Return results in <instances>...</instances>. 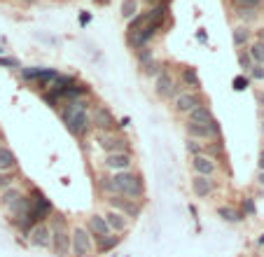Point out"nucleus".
<instances>
[{
    "instance_id": "nucleus-3",
    "label": "nucleus",
    "mask_w": 264,
    "mask_h": 257,
    "mask_svg": "<svg viewBox=\"0 0 264 257\" xmlns=\"http://www.w3.org/2000/svg\"><path fill=\"white\" fill-rule=\"evenodd\" d=\"M49 220H52L49 222V227H52V248L49 250L56 257H70V229L66 227L63 215H52Z\"/></svg>"
},
{
    "instance_id": "nucleus-23",
    "label": "nucleus",
    "mask_w": 264,
    "mask_h": 257,
    "mask_svg": "<svg viewBox=\"0 0 264 257\" xmlns=\"http://www.w3.org/2000/svg\"><path fill=\"white\" fill-rule=\"evenodd\" d=\"M59 68H42V73H40V77H38V82H35V87L40 89V91H47L49 87H52V82L59 77Z\"/></svg>"
},
{
    "instance_id": "nucleus-29",
    "label": "nucleus",
    "mask_w": 264,
    "mask_h": 257,
    "mask_svg": "<svg viewBox=\"0 0 264 257\" xmlns=\"http://www.w3.org/2000/svg\"><path fill=\"white\" fill-rule=\"evenodd\" d=\"M166 63L164 61H159V59H155V61H150L148 66H143V68H138V70H141V75L143 77H148V80H155L157 75L162 73V70H166Z\"/></svg>"
},
{
    "instance_id": "nucleus-9",
    "label": "nucleus",
    "mask_w": 264,
    "mask_h": 257,
    "mask_svg": "<svg viewBox=\"0 0 264 257\" xmlns=\"http://www.w3.org/2000/svg\"><path fill=\"white\" fill-rule=\"evenodd\" d=\"M28 196H31V201H33V220L35 224L38 222H49V217L54 215V203L49 201L45 192H40L38 187H28Z\"/></svg>"
},
{
    "instance_id": "nucleus-52",
    "label": "nucleus",
    "mask_w": 264,
    "mask_h": 257,
    "mask_svg": "<svg viewBox=\"0 0 264 257\" xmlns=\"http://www.w3.org/2000/svg\"><path fill=\"white\" fill-rule=\"evenodd\" d=\"M262 119H264V110H262Z\"/></svg>"
},
{
    "instance_id": "nucleus-21",
    "label": "nucleus",
    "mask_w": 264,
    "mask_h": 257,
    "mask_svg": "<svg viewBox=\"0 0 264 257\" xmlns=\"http://www.w3.org/2000/svg\"><path fill=\"white\" fill-rule=\"evenodd\" d=\"M19 169V159L10 145H0V171H14Z\"/></svg>"
},
{
    "instance_id": "nucleus-12",
    "label": "nucleus",
    "mask_w": 264,
    "mask_h": 257,
    "mask_svg": "<svg viewBox=\"0 0 264 257\" xmlns=\"http://www.w3.org/2000/svg\"><path fill=\"white\" fill-rule=\"evenodd\" d=\"M26 241L35 250H49L52 248V227H49V222L33 224V229H31Z\"/></svg>"
},
{
    "instance_id": "nucleus-44",
    "label": "nucleus",
    "mask_w": 264,
    "mask_h": 257,
    "mask_svg": "<svg viewBox=\"0 0 264 257\" xmlns=\"http://www.w3.org/2000/svg\"><path fill=\"white\" fill-rule=\"evenodd\" d=\"M257 183L264 187V171H259V173H257Z\"/></svg>"
},
{
    "instance_id": "nucleus-34",
    "label": "nucleus",
    "mask_w": 264,
    "mask_h": 257,
    "mask_svg": "<svg viewBox=\"0 0 264 257\" xmlns=\"http://www.w3.org/2000/svg\"><path fill=\"white\" fill-rule=\"evenodd\" d=\"M236 59H238V68H241V73H243V75L250 73V68L255 66V63H252L250 54H248V49H238V52H236Z\"/></svg>"
},
{
    "instance_id": "nucleus-20",
    "label": "nucleus",
    "mask_w": 264,
    "mask_h": 257,
    "mask_svg": "<svg viewBox=\"0 0 264 257\" xmlns=\"http://www.w3.org/2000/svg\"><path fill=\"white\" fill-rule=\"evenodd\" d=\"M215 213H217V217L227 224H241L245 220L243 213H241L238 208H234V206H217Z\"/></svg>"
},
{
    "instance_id": "nucleus-40",
    "label": "nucleus",
    "mask_w": 264,
    "mask_h": 257,
    "mask_svg": "<svg viewBox=\"0 0 264 257\" xmlns=\"http://www.w3.org/2000/svg\"><path fill=\"white\" fill-rule=\"evenodd\" d=\"M248 77H250V82H262L264 80V66H255L250 68V73H248Z\"/></svg>"
},
{
    "instance_id": "nucleus-39",
    "label": "nucleus",
    "mask_w": 264,
    "mask_h": 257,
    "mask_svg": "<svg viewBox=\"0 0 264 257\" xmlns=\"http://www.w3.org/2000/svg\"><path fill=\"white\" fill-rule=\"evenodd\" d=\"M0 68H10V70H19L21 61L14 56H0Z\"/></svg>"
},
{
    "instance_id": "nucleus-10",
    "label": "nucleus",
    "mask_w": 264,
    "mask_h": 257,
    "mask_svg": "<svg viewBox=\"0 0 264 257\" xmlns=\"http://www.w3.org/2000/svg\"><path fill=\"white\" fill-rule=\"evenodd\" d=\"M101 164H103V169H105V173H122V171L136 169L134 152H112V155L103 157Z\"/></svg>"
},
{
    "instance_id": "nucleus-25",
    "label": "nucleus",
    "mask_w": 264,
    "mask_h": 257,
    "mask_svg": "<svg viewBox=\"0 0 264 257\" xmlns=\"http://www.w3.org/2000/svg\"><path fill=\"white\" fill-rule=\"evenodd\" d=\"M231 12L243 26H250L252 21L259 19V10H248V7H231Z\"/></svg>"
},
{
    "instance_id": "nucleus-27",
    "label": "nucleus",
    "mask_w": 264,
    "mask_h": 257,
    "mask_svg": "<svg viewBox=\"0 0 264 257\" xmlns=\"http://www.w3.org/2000/svg\"><path fill=\"white\" fill-rule=\"evenodd\" d=\"M134 59H136V63H138V68L148 66L150 61H155V59H157V56H155V47H152V45H145V47L136 49V52H134Z\"/></svg>"
},
{
    "instance_id": "nucleus-16",
    "label": "nucleus",
    "mask_w": 264,
    "mask_h": 257,
    "mask_svg": "<svg viewBox=\"0 0 264 257\" xmlns=\"http://www.w3.org/2000/svg\"><path fill=\"white\" fill-rule=\"evenodd\" d=\"M103 217H105V222H108L110 231H112V234H117V236H124V234L131 229L129 220H126L122 213H117V210H112V208L105 210V213H103Z\"/></svg>"
},
{
    "instance_id": "nucleus-48",
    "label": "nucleus",
    "mask_w": 264,
    "mask_h": 257,
    "mask_svg": "<svg viewBox=\"0 0 264 257\" xmlns=\"http://www.w3.org/2000/svg\"><path fill=\"white\" fill-rule=\"evenodd\" d=\"M148 5H157V3H162V0H145Z\"/></svg>"
},
{
    "instance_id": "nucleus-37",
    "label": "nucleus",
    "mask_w": 264,
    "mask_h": 257,
    "mask_svg": "<svg viewBox=\"0 0 264 257\" xmlns=\"http://www.w3.org/2000/svg\"><path fill=\"white\" fill-rule=\"evenodd\" d=\"M231 7H248V10H262L264 0H229Z\"/></svg>"
},
{
    "instance_id": "nucleus-1",
    "label": "nucleus",
    "mask_w": 264,
    "mask_h": 257,
    "mask_svg": "<svg viewBox=\"0 0 264 257\" xmlns=\"http://www.w3.org/2000/svg\"><path fill=\"white\" fill-rule=\"evenodd\" d=\"M91 108H94L91 98H75V101H63L59 105V110H56L59 117H61L63 126L68 128V134L75 136L77 141H87V136L94 134Z\"/></svg>"
},
{
    "instance_id": "nucleus-36",
    "label": "nucleus",
    "mask_w": 264,
    "mask_h": 257,
    "mask_svg": "<svg viewBox=\"0 0 264 257\" xmlns=\"http://www.w3.org/2000/svg\"><path fill=\"white\" fill-rule=\"evenodd\" d=\"M241 213H243L245 217L257 215V206H255V199H252V196H243V201H241Z\"/></svg>"
},
{
    "instance_id": "nucleus-33",
    "label": "nucleus",
    "mask_w": 264,
    "mask_h": 257,
    "mask_svg": "<svg viewBox=\"0 0 264 257\" xmlns=\"http://www.w3.org/2000/svg\"><path fill=\"white\" fill-rule=\"evenodd\" d=\"M150 24V17H148V10H141V12L136 14L134 19L126 21V33H131V31H138V28L148 26Z\"/></svg>"
},
{
    "instance_id": "nucleus-49",
    "label": "nucleus",
    "mask_w": 264,
    "mask_h": 257,
    "mask_svg": "<svg viewBox=\"0 0 264 257\" xmlns=\"http://www.w3.org/2000/svg\"><path fill=\"white\" fill-rule=\"evenodd\" d=\"M0 145H5V134L0 131Z\"/></svg>"
},
{
    "instance_id": "nucleus-4",
    "label": "nucleus",
    "mask_w": 264,
    "mask_h": 257,
    "mask_svg": "<svg viewBox=\"0 0 264 257\" xmlns=\"http://www.w3.org/2000/svg\"><path fill=\"white\" fill-rule=\"evenodd\" d=\"M70 257H96V243L84 224L70 229Z\"/></svg>"
},
{
    "instance_id": "nucleus-7",
    "label": "nucleus",
    "mask_w": 264,
    "mask_h": 257,
    "mask_svg": "<svg viewBox=\"0 0 264 257\" xmlns=\"http://www.w3.org/2000/svg\"><path fill=\"white\" fill-rule=\"evenodd\" d=\"M105 201H108V208L122 213L129 222H136L143 215V210H145V201H134V199H126V196H119V194L108 196Z\"/></svg>"
},
{
    "instance_id": "nucleus-11",
    "label": "nucleus",
    "mask_w": 264,
    "mask_h": 257,
    "mask_svg": "<svg viewBox=\"0 0 264 257\" xmlns=\"http://www.w3.org/2000/svg\"><path fill=\"white\" fill-rule=\"evenodd\" d=\"M159 33H162V31H159L155 24H148V26L138 28V31H131V33H126V47H129L131 52H136V49L145 47V45H152V40H155Z\"/></svg>"
},
{
    "instance_id": "nucleus-26",
    "label": "nucleus",
    "mask_w": 264,
    "mask_h": 257,
    "mask_svg": "<svg viewBox=\"0 0 264 257\" xmlns=\"http://www.w3.org/2000/svg\"><path fill=\"white\" fill-rule=\"evenodd\" d=\"M42 68L45 66H21L17 73H19V80L21 82H26V84H35L38 82V77H40V73H42Z\"/></svg>"
},
{
    "instance_id": "nucleus-28",
    "label": "nucleus",
    "mask_w": 264,
    "mask_h": 257,
    "mask_svg": "<svg viewBox=\"0 0 264 257\" xmlns=\"http://www.w3.org/2000/svg\"><path fill=\"white\" fill-rule=\"evenodd\" d=\"M21 194H24V190H21L19 185H12V187H7V190L0 192V206H3V208L12 206V203L17 201Z\"/></svg>"
},
{
    "instance_id": "nucleus-43",
    "label": "nucleus",
    "mask_w": 264,
    "mask_h": 257,
    "mask_svg": "<svg viewBox=\"0 0 264 257\" xmlns=\"http://www.w3.org/2000/svg\"><path fill=\"white\" fill-rule=\"evenodd\" d=\"M259 171H264V148H262V152H259Z\"/></svg>"
},
{
    "instance_id": "nucleus-32",
    "label": "nucleus",
    "mask_w": 264,
    "mask_h": 257,
    "mask_svg": "<svg viewBox=\"0 0 264 257\" xmlns=\"http://www.w3.org/2000/svg\"><path fill=\"white\" fill-rule=\"evenodd\" d=\"M17 180H21L19 169H14V171H0V192L7 190V187H12V185H17Z\"/></svg>"
},
{
    "instance_id": "nucleus-35",
    "label": "nucleus",
    "mask_w": 264,
    "mask_h": 257,
    "mask_svg": "<svg viewBox=\"0 0 264 257\" xmlns=\"http://www.w3.org/2000/svg\"><path fill=\"white\" fill-rule=\"evenodd\" d=\"M250 77H248V75H236V77H234V80H231V89H234V91H238V94H241V91H248V89H250Z\"/></svg>"
},
{
    "instance_id": "nucleus-15",
    "label": "nucleus",
    "mask_w": 264,
    "mask_h": 257,
    "mask_svg": "<svg viewBox=\"0 0 264 257\" xmlns=\"http://www.w3.org/2000/svg\"><path fill=\"white\" fill-rule=\"evenodd\" d=\"M190 166H192V171H194V176L213 178L217 173V162H213V159H210V157H206V155L190 157Z\"/></svg>"
},
{
    "instance_id": "nucleus-18",
    "label": "nucleus",
    "mask_w": 264,
    "mask_h": 257,
    "mask_svg": "<svg viewBox=\"0 0 264 257\" xmlns=\"http://www.w3.org/2000/svg\"><path fill=\"white\" fill-rule=\"evenodd\" d=\"M213 119H215V115H213L210 105H208V103H203V105L194 108L190 115H187V122H185V124H194V126H208Z\"/></svg>"
},
{
    "instance_id": "nucleus-50",
    "label": "nucleus",
    "mask_w": 264,
    "mask_h": 257,
    "mask_svg": "<svg viewBox=\"0 0 264 257\" xmlns=\"http://www.w3.org/2000/svg\"><path fill=\"white\" fill-rule=\"evenodd\" d=\"M0 56H5V49H3V47H0Z\"/></svg>"
},
{
    "instance_id": "nucleus-2",
    "label": "nucleus",
    "mask_w": 264,
    "mask_h": 257,
    "mask_svg": "<svg viewBox=\"0 0 264 257\" xmlns=\"http://www.w3.org/2000/svg\"><path fill=\"white\" fill-rule=\"evenodd\" d=\"M110 180H112V190H115V194L134 199V201H145V194H148L145 178H143V173H138L136 169L122 171V173H110Z\"/></svg>"
},
{
    "instance_id": "nucleus-31",
    "label": "nucleus",
    "mask_w": 264,
    "mask_h": 257,
    "mask_svg": "<svg viewBox=\"0 0 264 257\" xmlns=\"http://www.w3.org/2000/svg\"><path fill=\"white\" fill-rule=\"evenodd\" d=\"M248 54H250L252 63H257V66H264V42L262 40H255L248 45Z\"/></svg>"
},
{
    "instance_id": "nucleus-5",
    "label": "nucleus",
    "mask_w": 264,
    "mask_h": 257,
    "mask_svg": "<svg viewBox=\"0 0 264 257\" xmlns=\"http://www.w3.org/2000/svg\"><path fill=\"white\" fill-rule=\"evenodd\" d=\"M94 145L98 150H103L105 155H112V152H131V138L119 134V131H112V134H94Z\"/></svg>"
},
{
    "instance_id": "nucleus-47",
    "label": "nucleus",
    "mask_w": 264,
    "mask_h": 257,
    "mask_svg": "<svg viewBox=\"0 0 264 257\" xmlns=\"http://www.w3.org/2000/svg\"><path fill=\"white\" fill-rule=\"evenodd\" d=\"M96 5H110V0H96Z\"/></svg>"
},
{
    "instance_id": "nucleus-42",
    "label": "nucleus",
    "mask_w": 264,
    "mask_h": 257,
    "mask_svg": "<svg viewBox=\"0 0 264 257\" xmlns=\"http://www.w3.org/2000/svg\"><path fill=\"white\" fill-rule=\"evenodd\" d=\"M89 21H91V14H89V12H82V14H80V24H82V26H89Z\"/></svg>"
},
{
    "instance_id": "nucleus-24",
    "label": "nucleus",
    "mask_w": 264,
    "mask_h": 257,
    "mask_svg": "<svg viewBox=\"0 0 264 257\" xmlns=\"http://www.w3.org/2000/svg\"><path fill=\"white\" fill-rule=\"evenodd\" d=\"M203 155L210 157L213 162H220V159L224 157V143H222V138H220V141L203 143Z\"/></svg>"
},
{
    "instance_id": "nucleus-8",
    "label": "nucleus",
    "mask_w": 264,
    "mask_h": 257,
    "mask_svg": "<svg viewBox=\"0 0 264 257\" xmlns=\"http://www.w3.org/2000/svg\"><path fill=\"white\" fill-rule=\"evenodd\" d=\"M206 101V96H203V91H183V94H178L173 101H171V108H173V112H176L178 117H187L194 108H199V105H203Z\"/></svg>"
},
{
    "instance_id": "nucleus-51",
    "label": "nucleus",
    "mask_w": 264,
    "mask_h": 257,
    "mask_svg": "<svg viewBox=\"0 0 264 257\" xmlns=\"http://www.w3.org/2000/svg\"><path fill=\"white\" fill-rule=\"evenodd\" d=\"M262 136H264V119H262Z\"/></svg>"
},
{
    "instance_id": "nucleus-13",
    "label": "nucleus",
    "mask_w": 264,
    "mask_h": 257,
    "mask_svg": "<svg viewBox=\"0 0 264 257\" xmlns=\"http://www.w3.org/2000/svg\"><path fill=\"white\" fill-rule=\"evenodd\" d=\"M190 187H192V194L197 196V199H208V196L215 194L217 183H215V178L192 176L190 178Z\"/></svg>"
},
{
    "instance_id": "nucleus-19",
    "label": "nucleus",
    "mask_w": 264,
    "mask_h": 257,
    "mask_svg": "<svg viewBox=\"0 0 264 257\" xmlns=\"http://www.w3.org/2000/svg\"><path fill=\"white\" fill-rule=\"evenodd\" d=\"M231 40H234V47L245 49V47H248V45L252 42V31H250V26H243V24L234 26V31H231Z\"/></svg>"
},
{
    "instance_id": "nucleus-41",
    "label": "nucleus",
    "mask_w": 264,
    "mask_h": 257,
    "mask_svg": "<svg viewBox=\"0 0 264 257\" xmlns=\"http://www.w3.org/2000/svg\"><path fill=\"white\" fill-rule=\"evenodd\" d=\"M197 40L201 42V45H208V35H206V31H203V28H199V31H197Z\"/></svg>"
},
{
    "instance_id": "nucleus-46",
    "label": "nucleus",
    "mask_w": 264,
    "mask_h": 257,
    "mask_svg": "<svg viewBox=\"0 0 264 257\" xmlns=\"http://www.w3.org/2000/svg\"><path fill=\"white\" fill-rule=\"evenodd\" d=\"M257 245H259V248H264V234H262V236L257 238Z\"/></svg>"
},
{
    "instance_id": "nucleus-14",
    "label": "nucleus",
    "mask_w": 264,
    "mask_h": 257,
    "mask_svg": "<svg viewBox=\"0 0 264 257\" xmlns=\"http://www.w3.org/2000/svg\"><path fill=\"white\" fill-rule=\"evenodd\" d=\"M89 229V234H91V238L96 241H101L103 236H110L112 231H110L108 222H105V217H103V213H91V215L87 217V224H84Z\"/></svg>"
},
{
    "instance_id": "nucleus-22",
    "label": "nucleus",
    "mask_w": 264,
    "mask_h": 257,
    "mask_svg": "<svg viewBox=\"0 0 264 257\" xmlns=\"http://www.w3.org/2000/svg\"><path fill=\"white\" fill-rule=\"evenodd\" d=\"M124 236H117V234H110V236H103L101 241H96V257L98 255H108L117 248V245L122 243Z\"/></svg>"
},
{
    "instance_id": "nucleus-45",
    "label": "nucleus",
    "mask_w": 264,
    "mask_h": 257,
    "mask_svg": "<svg viewBox=\"0 0 264 257\" xmlns=\"http://www.w3.org/2000/svg\"><path fill=\"white\" fill-rule=\"evenodd\" d=\"M255 35H257V40H262V42H264V28H259V31H257Z\"/></svg>"
},
{
    "instance_id": "nucleus-6",
    "label": "nucleus",
    "mask_w": 264,
    "mask_h": 257,
    "mask_svg": "<svg viewBox=\"0 0 264 257\" xmlns=\"http://www.w3.org/2000/svg\"><path fill=\"white\" fill-rule=\"evenodd\" d=\"M91 126H94V134H112V131H117V117L112 112V108L105 105V103H94Z\"/></svg>"
},
{
    "instance_id": "nucleus-38",
    "label": "nucleus",
    "mask_w": 264,
    "mask_h": 257,
    "mask_svg": "<svg viewBox=\"0 0 264 257\" xmlns=\"http://www.w3.org/2000/svg\"><path fill=\"white\" fill-rule=\"evenodd\" d=\"M185 150H187V155H190V157L203 155V143L194 141V138H187V141H185Z\"/></svg>"
},
{
    "instance_id": "nucleus-17",
    "label": "nucleus",
    "mask_w": 264,
    "mask_h": 257,
    "mask_svg": "<svg viewBox=\"0 0 264 257\" xmlns=\"http://www.w3.org/2000/svg\"><path fill=\"white\" fill-rule=\"evenodd\" d=\"M178 82L185 87V91H201V77H199V70L194 66H183L180 68V77Z\"/></svg>"
},
{
    "instance_id": "nucleus-30",
    "label": "nucleus",
    "mask_w": 264,
    "mask_h": 257,
    "mask_svg": "<svg viewBox=\"0 0 264 257\" xmlns=\"http://www.w3.org/2000/svg\"><path fill=\"white\" fill-rule=\"evenodd\" d=\"M138 12H141V3H138V0H122V5H119V14H122L124 21L134 19Z\"/></svg>"
}]
</instances>
